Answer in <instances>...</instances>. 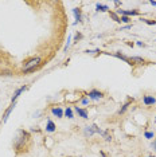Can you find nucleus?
Returning <instances> with one entry per match:
<instances>
[{
    "mask_svg": "<svg viewBox=\"0 0 156 157\" xmlns=\"http://www.w3.org/2000/svg\"><path fill=\"white\" fill-rule=\"evenodd\" d=\"M65 115L69 118V120H73L74 118V113H73V110H71V108H66V110H65Z\"/></svg>",
    "mask_w": 156,
    "mask_h": 157,
    "instance_id": "16",
    "label": "nucleus"
},
{
    "mask_svg": "<svg viewBox=\"0 0 156 157\" xmlns=\"http://www.w3.org/2000/svg\"><path fill=\"white\" fill-rule=\"evenodd\" d=\"M15 106H16V102L11 103V105L8 106V109H7V110L4 112V114H3V122H4V124L8 121V118H10V114L12 113V110H14V109H15Z\"/></svg>",
    "mask_w": 156,
    "mask_h": 157,
    "instance_id": "7",
    "label": "nucleus"
},
{
    "mask_svg": "<svg viewBox=\"0 0 156 157\" xmlns=\"http://www.w3.org/2000/svg\"><path fill=\"white\" fill-rule=\"evenodd\" d=\"M70 42H71V35H69L67 43H66V46H65V51H67V50H69V47H70Z\"/></svg>",
    "mask_w": 156,
    "mask_h": 157,
    "instance_id": "23",
    "label": "nucleus"
},
{
    "mask_svg": "<svg viewBox=\"0 0 156 157\" xmlns=\"http://www.w3.org/2000/svg\"><path fill=\"white\" fill-rule=\"evenodd\" d=\"M144 23H147V24H149V26H155L156 24V22L155 20H149V19H141Z\"/></svg>",
    "mask_w": 156,
    "mask_h": 157,
    "instance_id": "21",
    "label": "nucleus"
},
{
    "mask_svg": "<svg viewBox=\"0 0 156 157\" xmlns=\"http://www.w3.org/2000/svg\"><path fill=\"white\" fill-rule=\"evenodd\" d=\"M143 103L145 106H151V105H155L156 103V98H154L152 95H143Z\"/></svg>",
    "mask_w": 156,
    "mask_h": 157,
    "instance_id": "9",
    "label": "nucleus"
},
{
    "mask_svg": "<svg viewBox=\"0 0 156 157\" xmlns=\"http://www.w3.org/2000/svg\"><path fill=\"white\" fill-rule=\"evenodd\" d=\"M155 122H156V117H155Z\"/></svg>",
    "mask_w": 156,
    "mask_h": 157,
    "instance_id": "30",
    "label": "nucleus"
},
{
    "mask_svg": "<svg viewBox=\"0 0 156 157\" xmlns=\"http://www.w3.org/2000/svg\"><path fill=\"white\" fill-rule=\"evenodd\" d=\"M26 90H27V86H22V87H19V89H16V92L14 93V95H12V98H11V103L16 102V99L20 97V94L24 93Z\"/></svg>",
    "mask_w": 156,
    "mask_h": 157,
    "instance_id": "8",
    "label": "nucleus"
},
{
    "mask_svg": "<svg viewBox=\"0 0 156 157\" xmlns=\"http://www.w3.org/2000/svg\"><path fill=\"white\" fill-rule=\"evenodd\" d=\"M96 133H98V134H102V133H104V132H102V130L98 128L97 124L88 125V126H85V129H83V134H85L86 137H92L93 134H96Z\"/></svg>",
    "mask_w": 156,
    "mask_h": 157,
    "instance_id": "3",
    "label": "nucleus"
},
{
    "mask_svg": "<svg viewBox=\"0 0 156 157\" xmlns=\"http://www.w3.org/2000/svg\"><path fill=\"white\" fill-rule=\"evenodd\" d=\"M120 20H121V23H129L131 18H128V16H120Z\"/></svg>",
    "mask_w": 156,
    "mask_h": 157,
    "instance_id": "22",
    "label": "nucleus"
},
{
    "mask_svg": "<svg viewBox=\"0 0 156 157\" xmlns=\"http://www.w3.org/2000/svg\"><path fill=\"white\" fill-rule=\"evenodd\" d=\"M30 141V134L24 130H18V137L14 141V145L16 152L19 153L22 150H26L27 149V142Z\"/></svg>",
    "mask_w": 156,
    "mask_h": 157,
    "instance_id": "1",
    "label": "nucleus"
},
{
    "mask_svg": "<svg viewBox=\"0 0 156 157\" xmlns=\"http://www.w3.org/2000/svg\"><path fill=\"white\" fill-rule=\"evenodd\" d=\"M114 56H116V58H118V59H121V61H124V62H127L128 65H131V61H129V58H128V56H125L124 54H120V52H114L113 54Z\"/></svg>",
    "mask_w": 156,
    "mask_h": 157,
    "instance_id": "14",
    "label": "nucleus"
},
{
    "mask_svg": "<svg viewBox=\"0 0 156 157\" xmlns=\"http://www.w3.org/2000/svg\"><path fill=\"white\" fill-rule=\"evenodd\" d=\"M73 14L76 16V24L81 23L82 22V11H81V8H73Z\"/></svg>",
    "mask_w": 156,
    "mask_h": 157,
    "instance_id": "10",
    "label": "nucleus"
},
{
    "mask_svg": "<svg viewBox=\"0 0 156 157\" xmlns=\"http://www.w3.org/2000/svg\"><path fill=\"white\" fill-rule=\"evenodd\" d=\"M149 3H151V4L154 5V7H156V2H154V0H151V2H149Z\"/></svg>",
    "mask_w": 156,
    "mask_h": 157,
    "instance_id": "27",
    "label": "nucleus"
},
{
    "mask_svg": "<svg viewBox=\"0 0 156 157\" xmlns=\"http://www.w3.org/2000/svg\"><path fill=\"white\" fill-rule=\"evenodd\" d=\"M57 129V126H55V124L51 120H47V125H46V132H49V133H53V132H55Z\"/></svg>",
    "mask_w": 156,
    "mask_h": 157,
    "instance_id": "13",
    "label": "nucleus"
},
{
    "mask_svg": "<svg viewBox=\"0 0 156 157\" xmlns=\"http://www.w3.org/2000/svg\"><path fill=\"white\" fill-rule=\"evenodd\" d=\"M96 9H97V12H109V7L104 4H97L96 5Z\"/></svg>",
    "mask_w": 156,
    "mask_h": 157,
    "instance_id": "15",
    "label": "nucleus"
},
{
    "mask_svg": "<svg viewBox=\"0 0 156 157\" xmlns=\"http://www.w3.org/2000/svg\"><path fill=\"white\" fill-rule=\"evenodd\" d=\"M116 14L118 15V16H137L139 15V11H136V9H132V11H125V9H117Z\"/></svg>",
    "mask_w": 156,
    "mask_h": 157,
    "instance_id": "5",
    "label": "nucleus"
},
{
    "mask_svg": "<svg viewBox=\"0 0 156 157\" xmlns=\"http://www.w3.org/2000/svg\"><path fill=\"white\" fill-rule=\"evenodd\" d=\"M144 136H145V139L151 140V139H154V137H155V134H154V132H145Z\"/></svg>",
    "mask_w": 156,
    "mask_h": 157,
    "instance_id": "20",
    "label": "nucleus"
},
{
    "mask_svg": "<svg viewBox=\"0 0 156 157\" xmlns=\"http://www.w3.org/2000/svg\"><path fill=\"white\" fill-rule=\"evenodd\" d=\"M100 156H101V157H108L107 155H105V153L104 152H102V150H101V152H100Z\"/></svg>",
    "mask_w": 156,
    "mask_h": 157,
    "instance_id": "26",
    "label": "nucleus"
},
{
    "mask_svg": "<svg viewBox=\"0 0 156 157\" xmlns=\"http://www.w3.org/2000/svg\"><path fill=\"white\" fill-rule=\"evenodd\" d=\"M129 106H131V101L125 102V103H124V105H123V108H121L120 110H118V114H124V113H125V110H127L128 108H129Z\"/></svg>",
    "mask_w": 156,
    "mask_h": 157,
    "instance_id": "18",
    "label": "nucleus"
},
{
    "mask_svg": "<svg viewBox=\"0 0 156 157\" xmlns=\"http://www.w3.org/2000/svg\"><path fill=\"white\" fill-rule=\"evenodd\" d=\"M51 113H53V114H54L57 118H62V117L65 115V112L62 110L61 108H53V109H51Z\"/></svg>",
    "mask_w": 156,
    "mask_h": 157,
    "instance_id": "11",
    "label": "nucleus"
},
{
    "mask_svg": "<svg viewBox=\"0 0 156 157\" xmlns=\"http://www.w3.org/2000/svg\"><path fill=\"white\" fill-rule=\"evenodd\" d=\"M120 4H121L120 2H114V5H116V7H118V5H120Z\"/></svg>",
    "mask_w": 156,
    "mask_h": 157,
    "instance_id": "28",
    "label": "nucleus"
},
{
    "mask_svg": "<svg viewBox=\"0 0 156 157\" xmlns=\"http://www.w3.org/2000/svg\"><path fill=\"white\" fill-rule=\"evenodd\" d=\"M151 146H152V149H154L155 152H156V139H155L154 142H152V145H151Z\"/></svg>",
    "mask_w": 156,
    "mask_h": 157,
    "instance_id": "24",
    "label": "nucleus"
},
{
    "mask_svg": "<svg viewBox=\"0 0 156 157\" xmlns=\"http://www.w3.org/2000/svg\"><path fill=\"white\" fill-rule=\"evenodd\" d=\"M89 101H90V99H89V97H88V95H85L82 99H81V105L88 106V105H89Z\"/></svg>",
    "mask_w": 156,
    "mask_h": 157,
    "instance_id": "19",
    "label": "nucleus"
},
{
    "mask_svg": "<svg viewBox=\"0 0 156 157\" xmlns=\"http://www.w3.org/2000/svg\"><path fill=\"white\" fill-rule=\"evenodd\" d=\"M136 45H137V46H139V47H144V46H145V45H144V43H143V42H137V43H136Z\"/></svg>",
    "mask_w": 156,
    "mask_h": 157,
    "instance_id": "25",
    "label": "nucleus"
},
{
    "mask_svg": "<svg viewBox=\"0 0 156 157\" xmlns=\"http://www.w3.org/2000/svg\"><path fill=\"white\" fill-rule=\"evenodd\" d=\"M88 97H89V99H93V101H100V99L104 98V93L93 89V90H90V92L88 93Z\"/></svg>",
    "mask_w": 156,
    "mask_h": 157,
    "instance_id": "4",
    "label": "nucleus"
},
{
    "mask_svg": "<svg viewBox=\"0 0 156 157\" xmlns=\"http://www.w3.org/2000/svg\"><path fill=\"white\" fill-rule=\"evenodd\" d=\"M109 16H110L112 19H113L114 22H117V23H121V20H120V16L116 14V12H113V11H109Z\"/></svg>",
    "mask_w": 156,
    "mask_h": 157,
    "instance_id": "17",
    "label": "nucleus"
},
{
    "mask_svg": "<svg viewBox=\"0 0 156 157\" xmlns=\"http://www.w3.org/2000/svg\"><path fill=\"white\" fill-rule=\"evenodd\" d=\"M74 110H76L77 114L80 115L81 118H83V120H88V118H89L88 109H82V108H78V106H76V108H74Z\"/></svg>",
    "mask_w": 156,
    "mask_h": 157,
    "instance_id": "6",
    "label": "nucleus"
},
{
    "mask_svg": "<svg viewBox=\"0 0 156 157\" xmlns=\"http://www.w3.org/2000/svg\"><path fill=\"white\" fill-rule=\"evenodd\" d=\"M131 61V66L132 65H140V63H144V58H140V56H132V58H129Z\"/></svg>",
    "mask_w": 156,
    "mask_h": 157,
    "instance_id": "12",
    "label": "nucleus"
},
{
    "mask_svg": "<svg viewBox=\"0 0 156 157\" xmlns=\"http://www.w3.org/2000/svg\"><path fill=\"white\" fill-rule=\"evenodd\" d=\"M148 157H156V156H152V155H149V156H148Z\"/></svg>",
    "mask_w": 156,
    "mask_h": 157,
    "instance_id": "29",
    "label": "nucleus"
},
{
    "mask_svg": "<svg viewBox=\"0 0 156 157\" xmlns=\"http://www.w3.org/2000/svg\"><path fill=\"white\" fill-rule=\"evenodd\" d=\"M40 61L42 59L39 58V56H34V58L29 59V61H26L22 66V71H23L24 74L27 73H34V71L36 70V68L40 66Z\"/></svg>",
    "mask_w": 156,
    "mask_h": 157,
    "instance_id": "2",
    "label": "nucleus"
}]
</instances>
